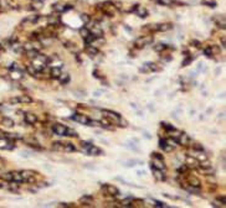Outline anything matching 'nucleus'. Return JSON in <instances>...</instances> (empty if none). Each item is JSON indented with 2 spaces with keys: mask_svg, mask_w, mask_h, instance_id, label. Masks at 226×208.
<instances>
[{
  "mask_svg": "<svg viewBox=\"0 0 226 208\" xmlns=\"http://www.w3.org/2000/svg\"><path fill=\"white\" fill-rule=\"evenodd\" d=\"M86 52L88 53L90 56H96L99 51H98V48H97L96 46H87V47H86Z\"/></svg>",
  "mask_w": 226,
  "mask_h": 208,
  "instance_id": "20",
  "label": "nucleus"
},
{
  "mask_svg": "<svg viewBox=\"0 0 226 208\" xmlns=\"http://www.w3.org/2000/svg\"><path fill=\"white\" fill-rule=\"evenodd\" d=\"M38 122V117H36L35 114L32 113H26L25 114V123L29 124V125H32V124H35Z\"/></svg>",
  "mask_w": 226,
  "mask_h": 208,
  "instance_id": "11",
  "label": "nucleus"
},
{
  "mask_svg": "<svg viewBox=\"0 0 226 208\" xmlns=\"http://www.w3.org/2000/svg\"><path fill=\"white\" fill-rule=\"evenodd\" d=\"M158 4H160V5H164V6H172V5L183 6V5H185L184 3L177 1V0H158Z\"/></svg>",
  "mask_w": 226,
  "mask_h": 208,
  "instance_id": "6",
  "label": "nucleus"
},
{
  "mask_svg": "<svg viewBox=\"0 0 226 208\" xmlns=\"http://www.w3.org/2000/svg\"><path fill=\"white\" fill-rule=\"evenodd\" d=\"M87 125H88V126H102V123L97 122V120H88Z\"/></svg>",
  "mask_w": 226,
  "mask_h": 208,
  "instance_id": "37",
  "label": "nucleus"
},
{
  "mask_svg": "<svg viewBox=\"0 0 226 208\" xmlns=\"http://www.w3.org/2000/svg\"><path fill=\"white\" fill-rule=\"evenodd\" d=\"M17 100H19V103H26V104H29L32 102V98L30 95H19L17 97Z\"/></svg>",
  "mask_w": 226,
  "mask_h": 208,
  "instance_id": "22",
  "label": "nucleus"
},
{
  "mask_svg": "<svg viewBox=\"0 0 226 208\" xmlns=\"http://www.w3.org/2000/svg\"><path fill=\"white\" fill-rule=\"evenodd\" d=\"M152 42H153V36H142V37H138L134 41V47H137V48H143V47L148 46Z\"/></svg>",
  "mask_w": 226,
  "mask_h": 208,
  "instance_id": "1",
  "label": "nucleus"
},
{
  "mask_svg": "<svg viewBox=\"0 0 226 208\" xmlns=\"http://www.w3.org/2000/svg\"><path fill=\"white\" fill-rule=\"evenodd\" d=\"M87 152H88L90 155H92V156H99L101 154H102V150H101L99 147L95 146V145H91L88 149H87Z\"/></svg>",
  "mask_w": 226,
  "mask_h": 208,
  "instance_id": "13",
  "label": "nucleus"
},
{
  "mask_svg": "<svg viewBox=\"0 0 226 208\" xmlns=\"http://www.w3.org/2000/svg\"><path fill=\"white\" fill-rule=\"evenodd\" d=\"M167 144H168L167 140H159V146L161 147V149H163V147H164L165 145H167Z\"/></svg>",
  "mask_w": 226,
  "mask_h": 208,
  "instance_id": "51",
  "label": "nucleus"
},
{
  "mask_svg": "<svg viewBox=\"0 0 226 208\" xmlns=\"http://www.w3.org/2000/svg\"><path fill=\"white\" fill-rule=\"evenodd\" d=\"M51 147L55 151H60V150H63V144H61V142H58V141H55V142H52Z\"/></svg>",
  "mask_w": 226,
  "mask_h": 208,
  "instance_id": "29",
  "label": "nucleus"
},
{
  "mask_svg": "<svg viewBox=\"0 0 226 208\" xmlns=\"http://www.w3.org/2000/svg\"><path fill=\"white\" fill-rule=\"evenodd\" d=\"M193 45H195V47H200V42H197V41H191Z\"/></svg>",
  "mask_w": 226,
  "mask_h": 208,
  "instance_id": "54",
  "label": "nucleus"
},
{
  "mask_svg": "<svg viewBox=\"0 0 226 208\" xmlns=\"http://www.w3.org/2000/svg\"><path fill=\"white\" fill-rule=\"evenodd\" d=\"M167 48H168V45H165V44H158L156 46H154V50L156 52H161V51H164Z\"/></svg>",
  "mask_w": 226,
  "mask_h": 208,
  "instance_id": "31",
  "label": "nucleus"
},
{
  "mask_svg": "<svg viewBox=\"0 0 226 208\" xmlns=\"http://www.w3.org/2000/svg\"><path fill=\"white\" fill-rule=\"evenodd\" d=\"M81 145H82V147H85V149L87 150V149H88V147H90L92 144H90V142H87V141H82V142H81Z\"/></svg>",
  "mask_w": 226,
  "mask_h": 208,
  "instance_id": "47",
  "label": "nucleus"
},
{
  "mask_svg": "<svg viewBox=\"0 0 226 208\" xmlns=\"http://www.w3.org/2000/svg\"><path fill=\"white\" fill-rule=\"evenodd\" d=\"M30 39L31 40H39V34L38 32H32V34L30 35Z\"/></svg>",
  "mask_w": 226,
  "mask_h": 208,
  "instance_id": "45",
  "label": "nucleus"
},
{
  "mask_svg": "<svg viewBox=\"0 0 226 208\" xmlns=\"http://www.w3.org/2000/svg\"><path fill=\"white\" fill-rule=\"evenodd\" d=\"M103 114H106V117L109 118L111 120H112V123L114 124H119V122H121V115L117 114V113H114V112H111V110H102Z\"/></svg>",
  "mask_w": 226,
  "mask_h": 208,
  "instance_id": "4",
  "label": "nucleus"
},
{
  "mask_svg": "<svg viewBox=\"0 0 226 208\" xmlns=\"http://www.w3.org/2000/svg\"><path fill=\"white\" fill-rule=\"evenodd\" d=\"M197 160H200V161H205V160H207V156H206V155H204V154H201V151H200L199 156H197Z\"/></svg>",
  "mask_w": 226,
  "mask_h": 208,
  "instance_id": "43",
  "label": "nucleus"
},
{
  "mask_svg": "<svg viewBox=\"0 0 226 208\" xmlns=\"http://www.w3.org/2000/svg\"><path fill=\"white\" fill-rule=\"evenodd\" d=\"M52 11L55 12H62L65 11V5L61 3H56V4H54L52 5Z\"/></svg>",
  "mask_w": 226,
  "mask_h": 208,
  "instance_id": "23",
  "label": "nucleus"
},
{
  "mask_svg": "<svg viewBox=\"0 0 226 208\" xmlns=\"http://www.w3.org/2000/svg\"><path fill=\"white\" fill-rule=\"evenodd\" d=\"M204 53L206 55L207 57H210V56H213V52H211V47H206L204 50Z\"/></svg>",
  "mask_w": 226,
  "mask_h": 208,
  "instance_id": "42",
  "label": "nucleus"
},
{
  "mask_svg": "<svg viewBox=\"0 0 226 208\" xmlns=\"http://www.w3.org/2000/svg\"><path fill=\"white\" fill-rule=\"evenodd\" d=\"M186 170H188V166H186V165H183V166H180V167L178 169L179 172H185Z\"/></svg>",
  "mask_w": 226,
  "mask_h": 208,
  "instance_id": "48",
  "label": "nucleus"
},
{
  "mask_svg": "<svg viewBox=\"0 0 226 208\" xmlns=\"http://www.w3.org/2000/svg\"><path fill=\"white\" fill-rule=\"evenodd\" d=\"M152 169H156V170H161L164 171L165 170V165L163 162V160H159V159H153V162L150 165Z\"/></svg>",
  "mask_w": 226,
  "mask_h": 208,
  "instance_id": "10",
  "label": "nucleus"
},
{
  "mask_svg": "<svg viewBox=\"0 0 226 208\" xmlns=\"http://www.w3.org/2000/svg\"><path fill=\"white\" fill-rule=\"evenodd\" d=\"M188 182L190 186H195V187H200V180L199 178H196V177H194V176H190L188 178Z\"/></svg>",
  "mask_w": 226,
  "mask_h": 208,
  "instance_id": "19",
  "label": "nucleus"
},
{
  "mask_svg": "<svg viewBox=\"0 0 226 208\" xmlns=\"http://www.w3.org/2000/svg\"><path fill=\"white\" fill-rule=\"evenodd\" d=\"M172 29H173V24H170V22H164V24H158V25H156V31L165 32V31H169Z\"/></svg>",
  "mask_w": 226,
  "mask_h": 208,
  "instance_id": "12",
  "label": "nucleus"
},
{
  "mask_svg": "<svg viewBox=\"0 0 226 208\" xmlns=\"http://www.w3.org/2000/svg\"><path fill=\"white\" fill-rule=\"evenodd\" d=\"M27 52V56H29L30 58H36V56L39 55V51L36 50V48H32V50H29V51H26Z\"/></svg>",
  "mask_w": 226,
  "mask_h": 208,
  "instance_id": "30",
  "label": "nucleus"
},
{
  "mask_svg": "<svg viewBox=\"0 0 226 208\" xmlns=\"http://www.w3.org/2000/svg\"><path fill=\"white\" fill-rule=\"evenodd\" d=\"M215 21H216V24H218L220 27H223V29H225V17L223 15H219V16H216L215 17Z\"/></svg>",
  "mask_w": 226,
  "mask_h": 208,
  "instance_id": "27",
  "label": "nucleus"
},
{
  "mask_svg": "<svg viewBox=\"0 0 226 208\" xmlns=\"http://www.w3.org/2000/svg\"><path fill=\"white\" fill-rule=\"evenodd\" d=\"M199 165V161L195 158H191V156H186V166L188 167H196Z\"/></svg>",
  "mask_w": 226,
  "mask_h": 208,
  "instance_id": "14",
  "label": "nucleus"
},
{
  "mask_svg": "<svg viewBox=\"0 0 226 208\" xmlns=\"http://www.w3.org/2000/svg\"><path fill=\"white\" fill-rule=\"evenodd\" d=\"M71 118H72V120L83 124V125H87V123H88V118H87L86 115H82V114H73Z\"/></svg>",
  "mask_w": 226,
  "mask_h": 208,
  "instance_id": "7",
  "label": "nucleus"
},
{
  "mask_svg": "<svg viewBox=\"0 0 226 208\" xmlns=\"http://www.w3.org/2000/svg\"><path fill=\"white\" fill-rule=\"evenodd\" d=\"M153 159H159V160H163V156H161L160 154H158V152H154V154H153Z\"/></svg>",
  "mask_w": 226,
  "mask_h": 208,
  "instance_id": "50",
  "label": "nucleus"
},
{
  "mask_svg": "<svg viewBox=\"0 0 226 208\" xmlns=\"http://www.w3.org/2000/svg\"><path fill=\"white\" fill-rule=\"evenodd\" d=\"M26 71H27V73H29L30 76H36V75H38V71L35 69L34 66H27L26 67Z\"/></svg>",
  "mask_w": 226,
  "mask_h": 208,
  "instance_id": "33",
  "label": "nucleus"
},
{
  "mask_svg": "<svg viewBox=\"0 0 226 208\" xmlns=\"http://www.w3.org/2000/svg\"><path fill=\"white\" fill-rule=\"evenodd\" d=\"M185 189L190 193H195V195H199L200 193V187H195V186H185Z\"/></svg>",
  "mask_w": 226,
  "mask_h": 208,
  "instance_id": "26",
  "label": "nucleus"
},
{
  "mask_svg": "<svg viewBox=\"0 0 226 208\" xmlns=\"http://www.w3.org/2000/svg\"><path fill=\"white\" fill-rule=\"evenodd\" d=\"M61 75H62V71H61V68L60 67H52L51 71H50V76H51L52 78H58Z\"/></svg>",
  "mask_w": 226,
  "mask_h": 208,
  "instance_id": "17",
  "label": "nucleus"
},
{
  "mask_svg": "<svg viewBox=\"0 0 226 208\" xmlns=\"http://www.w3.org/2000/svg\"><path fill=\"white\" fill-rule=\"evenodd\" d=\"M81 20L83 21L85 24H88V22L91 21V16L87 15V14H82V15H81Z\"/></svg>",
  "mask_w": 226,
  "mask_h": 208,
  "instance_id": "39",
  "label": "nucleus"
},
{
  "mask_svg": "<svg viewBox=\"0 0 226 208\" xmlns=\"http://www.w3.org/2000/svg\"><path fill=\"white\" fill-rule=\"evenodd\" d=\"M0 6H1V3H0Z\"/></svg>",
  "mask_w": 226,
  "mask_h": 208,
  "instance_id": "56",
  "label": "nucleus"
},
{
  "mask_svg": "<svg viewBox=\"0 0 226 208\" xmlns=\"http://www.w3.org/2000/svg\"><path fill=\"white\" fill-rule=\"evenodd\" d=\"M103 188L106 189V192L111 196H118L119 195V191H118V188L116 186H112V185H104Z\"/></svg>",
  "mask_w": 226,
  "mask_h": 208,
  "instance_id": "8",
  "label": "nucleus"
},
{
  "mask_svg": "<svg viewBox=\"0 0 226 208\" xmlns=\"http://www.w3.org/2000/svg\"><path fill=\"white\" fill-rule=\"evenodd\" d=\"M193 149L196 150V151H202V146H201L200 144H195V145L193 146Z\"/></svg>",
  "mask_w": 226,
  "mask_h": 208,
  "instance_id": "46",
  "label": "nucleus"
},
{
  "mask_svg": "<svg viewBox=\"0 0 226 208\" xmlns=\"http://www.w3.org/2000/svg\"><path fill=\"white\" fill-rule=\"evenodd\" d=\"M161 125H163L165 129H167V130H169V131H174L175 130V128L174 126H172V125H170V124H167V123H163V124H161Z\"/></svg>",
  "mask_w": 226,
  "mask_h": 208,
  "instance_id": "41",
  "label": "nucleus"
},
{
  "mask_svg": "<svg viewBox=\"0 0 226 208\" xmlns=\"http://www.w3.org/2000/svg\"><path fill=\"white\" fill-rule=\"evenodd\" d=\"M80 34H81V36H82V37H86V36H88L90 34H91V31L88 30V29H87V27H81V29H80Z\"/></svg>",
  "mask_w": 226,
  "mask_h": 208,
  "instance_id": "34",
  "label": "nucleus"
},
{
  "mask_svg": "<svg viewBox=\"0 0 226 208\" xmlns=\"http://www.w3.org/2000/svg\"><path fill=\"white\" fill-rule=\"evenodd\" d=\"M155 207H168L165 203L163 202H159V201H155Z\"/></svg>",
  "mask_w": 226,
  "mask_h": 208,
  "instance_id": "49",
  "label": "nucleus"
},
{
  "mask_svg": "<svg viewBox=\"0 0 226 208\" xmlns=\"http://www.w3.org/2000/svg\"><path fill=\"white\" fill-rule=\"evenodd\" d=\"M66 130L67 126L62 125V124H54L52 125V131L58 136H66Z\"/></svg>",
  "mask_w": 226,
  "mask_h": 208,
  "instance_id": "3",
  "label": "nucleus"
},
{
  "mask_svg": "<svg viewBox=\"0 0 226 208\" xmlns=\"http://www.w3.org/2000/svg\"><path fill=\"white\" fill-rule=\"evenodd\" d=\"M201 4H202V5L209 6V8H215L216 6V1H215V0H201Z\"/></svg>",
  "mask_w": 226,
  "mask_h": 208,
  "instance_id": "28",
  "label": "nucleus"
},
{
  "mask_svg": "<svg viewBox=\"0 0 226 208\" xmlns=\"http://www.w3.org/2000/svg\"><path fill=\"white\" fill-rule=\"evenodd\" d=\"M21 177H22V181H29V178H31L32 176H34V172L30 170H24V171H21Z\"/></svg>",
  "mask_w": 226,
  "mask_h": 208,
  "instance_id": "15",
  "label": "nucleus"
},
{
  "mask_svg": "<svg viewBox=\"0 0 226 208\" xmlns=\"http://www.w3.org/2000/svg\"><path fill=\"white\" fill-rule=\"evenodd\" d=\"M96 40H97V36L93 35V34H90L88 36H86L85 37V42H86V45H91L92 42H95Z\"/></svg>",
  "mask_w": 226,
  "mask_h": 208,
  "instance_id": "25",
  "label": "nucleus"
},
{
  "mask_svg": "<svg viewBox=\"0 0 226 208\" xmlns=\"http://www.w3.org/2000/svg\"><path fill=\"white\" fill-rule=\"evenodd\" d=\"M153 171H154V177L158 180V181H163V180H165V175L163 173V171L161 170L153 169Z\"/></svg>",
  "mask_w": 226,
  "mask_h": 208,
  "instance_id": "21",
  "label": "nucleus"
},
{
  "mask_svg": "<svg viewBox=\"0 0 226 208\" xmlns=\"http://www.w3.org/2000/svg\"><path fill=\"white\" fill-rule=\"evenodd\" d=\"M132 10L134 11L139 17H142V19H144V17L148 16V10H147L144 6H142V5H134V8H133Z\"/></svg>",
  "mask_w": 226,
  "mask_h": 208,
  "instance_id": "5",
  "label": "nucleus"
},
{
  "mask_svg": "<svg viewBox=\"0 0 226 208\" xmlns=\"http://www.w3.org/2000/svg\"><path fill=\"white\" fill-rule=\"evenodd\" d=\"M66 136H77V134L75 130H72V129H68L67 128V130H66Z\"/></svg>",
  "mask_w": 226,
  "mask_h": 208,
  "instance_id": "40",
  "label": "nucleus"
},
{
  "mask_svg": "<svg viewBox=\"0 0 226 208\" xmlns=\"http://www.w3.org/2000/svg\"><path fill=\"white\" fill-rule=\"evenodd\" d=\"M39 20H40L39 15H32V16H27L26 19L22 21V24H26V22H30V24H36Z\"/></svg>",
  "mask_w": 226,
  "mask_h": 208,
  "instance_id": "18",
  "label": "nucleus"
},
{
  "mask_svg": "<svg viewBox=\"0 0 226 208\" xmlns=\"http://www.w3.org/2000/svg\"><path fill=\"white\" fill-rule=\"evenodd\" d=\"M1 178L4 180V181H8V182H11V181H13V175H11V172H6V173H4V175H1Z\"/></svg>",
  "mask_w": 226,
  "mask_h": 208,
  "instance_id": "35",
  "label": "nucleus"
},
{
  "mask_svg": "<svg viewBox=\"0 0 226 208\" xmlns=\"http://www.w3.org/2000/svg\"><path fill=\"white\" fill-rule=\"evenodd\" d=\"M58 78H60V82H61L62 84H66V83L70 81V76H68V75H61Z\"/></svg>",
  "mask_w": 226,
  "mask_h": 208,
  "instance_id": "36",
  "label": "nucleus"
},
{
  "mask_svg": "<svg viewBox=\"0 0 226 208\" xmlns=\"http://www.w3.org/2000/svg\"><path fill=\"white\" fill-rule=\"evenodd\" d=\"M221 44H223V47H225V37H223V40H221Z\"/></svg>",
  "mask_w": 226,
  "mask_h": 208,
  "instance_id": "55",
  "label": "nucleus"
},
{
  "mask_svg": "<svg viewBox=\"0 0 226 208\" xmlns=\"http://www.w3.org/2000/svg\"><path fill=\"white\" fill-rule=\"evenodd\" d=\"M63 150H66V151H68V152L75 151V146H73L72 144H70V142H67V144L63 145Z\"/></svg>",
  "mask_w": 226,
  "mask_h": 208,
  "instance_id": "38",
  "label": "nucleus"
},
{
  "mask_svg": "<svg viewBox=\"0 0 226 208\" xmlns=\"http://www.w3.org/2000/svg\"><path fill=\"white\" fill-rule=\"evenodd\" d=\"M218 200H219V201H220L221 203H223V205H224V206L226 205V198H225V196H223V197H219V198H218Z\"/></svg>",
  "mask_w": 226,
  "mask_h": 208,
  "instance_id": "52",
  "label": "nucleus"
},
{
  "mask_svg": "<svg viewBox=\"0 0 226 208\" xmlns=\"http://www.w3.org/2000/svg\"><path fill=\"white\" fill-rule=\"evenodd\" d=\"M191 61H193V58H191V57H188V58H185V59H184V62H183V66H184V67H185V66H188V64L190 63Z\"/></svg>",
  "mask_w": 226,
  "mask_h": 208,
  "instance_id": "44",
  "label": "nucleus"
},
{
  "mask_svg": "<svg viewBox=\"0 0 226 208\" xmlns=\"http://www.w3.org/2000/svg\"><path fill=\"white\" fill-rule=\"evenodd\" d=\"M177 141H178V144L186 146V145L189 144V141H190V138H189L188 134H185V133H183V134H181V133H180V135L178 136Z\"/></svg>",
  "mask_w": 226,
  "mask_h": 208,
  "instance_id": "9",
  "label": "nucleus"
},
{
  "mask_svg": "<svg viewBox=\"0 0 226 208\" xmlns=\"http://www.w3.org/2000/svg\"><path fill=\"white\" fill-rule=\"evenodd\" d=\"M92 34H93V35H96L97 37H101V36L103 35V32H102V30H101V27H99L98 25H97V26L95 27V29L92 30Z\"/></svg>",
  "mask_w": 226,
  "mask_h": 208,
  "instance_id": "32",
  "label": "nucleus"
},
{
  "mask_svg": "<svg viewBox=\"0 0 226 208\" xmlns=\"http://www.w3.org/2000/svg\"><path fill=\"white\" fill-rule=\"evenodd\" d=\"M160 66H158L156 63H153V62H147L144 63L143 66L140 67V72L143 73H148V72H158L160 71Z\"/></svg>",
  "mask_w": 226,
  "mask_h": 208,
  "instance_id": "2",
  "label": "nucleus"
},
{
  "mask_svg": "<svg viewBox=\"0 0 226 208\" xmlns=\"http://www.w3.org/2000/svg\"><path fill=\"white\" fill-rule=\"evenodd\" d=\"M11 175H13V181L14 182H16V183L22 182V177H21V173L20 172H16V171H14V172H11Z\"/></svg>",
  "mask_w": 226,
  "mask_h": 208,
  "instance_id": "24",
  "label": "nucleus"
},
{
  "mask_svg": "<svg viewBox=\"0 0 226 208\" xmlns=\"http://www.w3.org/2000/svg\"><path fill=\"white\" fill-rule=\"evenodd\" d=\"M9 103H10V104H16V103H19V100H17V98H11L10 100H9Z\"/></svg>",
  "mask_w": 226,
  "mask_h": 208,
  "instance_id": "53",
  "label": "nucleus"
},
{
  "mask_svg": "<svg viewBox=\"0 0 226 208\" xmlns=\"http://www.w3.org/2000/svg\"><path fill=\"white\" fill-rule=\"evenodd\" d=\"M1 124L4 126H6V128H13L14 125H15V123H14V120L11 118H8V117H4L1 119Z\"/></svg>",
  "mask_w": 226,
  "mask_h": 208,
  "instance_id": "16",
  "label": "nucleus"
}]
</instances>
